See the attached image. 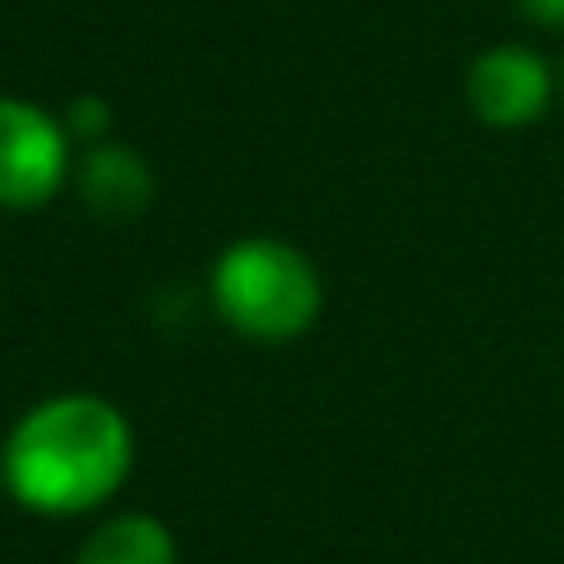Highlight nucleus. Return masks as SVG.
<instances>
[{
	"label": "nucleus",
	"mask_w": 564,
	"mask_h": 564,
	"mask_svg": "<svg viewBox=\"0 0 564 564\" xmlns=\"http://www.w3.org/2000/svg\"><path fill=\"white\" fill-rule=\"evenodd\" d=\"M135 465V435L106 394L70 390L31 405L0 449V485L35 514L100 510Z\"/></svg>",
	"instance_id": "1"
},
{
	"label": "nucleus",
	"mask_w": 564,
	"mask_h": 564,
	"mask_svg": "<svg viewBox=\"0 0 564 564\" xmlns=\"http://www.w3.org/2000/svg\"><path fill=\"white\" fill-rule=\"evenodd\" d=\"M210 305L235 335L260 345L300 340L319 319L325 285L305 250L275 235H246L225 246L210 270Z\"/></svg>",
	"instance_id": "2"
},
{
	"label": "nucleus",
	"mask_w": 564,
	"mask_h": 564,
	"mask_svg": "<svg viewBox=\"0 0 564 564\" xmlns=\"http://www.w3.org/2000/svg\"><path fill=\"white\" fill-rule=\"evenodd\" d=\"M70 175V126L31 100L0 96V210H41Z\"/></svg>",
	"instance_id": "3"
},
{
	"label": "nucleus",
	"mask_w": 564,
	"mask_h": 564,
	"mask_svg": "<svg viewBox=\"0 0 564 564\" xmlns=\"http://www.w3.org/2000/svg\"><path fill=\"white\" fill-rule=\"evenodd\" d=\"M465 96H469V110L490 130H524L550 110L554 70L544 55L524 51V45H490L469 65Z\"/></svg>",
	"instance_id": "4"
},
{
	"label": "nucleus",
	"mask_w": 564,
	"mask_h": 564,
	"mask_svg": "<svg viewBox=\"0 0 564 564\" xmlns=\"http://www.w3.org/2000/svg\"><path fill=\"white\" fill-rule=\"evenodd\" d=\"M80 195L100 220H135L155 195V175H150L140 150L110 140V145H96L80 160Z\"/></svg>",
	"instance_id": "5"
},
{
	"label": "nucleus",
	"mask_w": 564,
	"mask_h": 564,
	"mask_svg": "<svg viewBox=\"0 0 564 564\" xmlns=\"http://www.w3.org/2000/svg\"><path fill=\"white\" fill-rule=\"evenodd\" d=\"M75 564H181L175 534L155 520V514H116V520L96 524L90 540L80 544Z\"/></svg>",
	"instance_id": "6"
},
{
	"label": "nucleus",
	"mask_w": 564,
	"mask_h": 564,
	"mask_svg": "<svg viewBox=\"0 0 564 564\" xmlns=\"http://www.w3.org/2000/svg\"><path fill=\"white\" fill-rule=\"evenodd\" d=\"M110 100H100V96H80L70 106V116H65V126H70V135H86V140H96V135H106L110 130Z\"/></svg>",
	"instance_id": "7"
},
{
	"label": "nucleus",
	"mask_w": 564,
	"mask_h": 564,
	"mask_svg": "<svg viewBox=\"0 0 564 564\" xmlns=\"http://www.w3.org/2000/svg\"><path fill=\"white\" fill-rule=\"evenodd\" d=\"M514 6L544 31H564V0H514Z\"/></svg>",
	"instance_id": "8"
},
{
	"label": "nucleus",
	"mask_w": 564,
	"mask_h": 564,
	"mask_svg": "<svg viewBox=\"0 0 564 564\" xmlns=\"http://www.w3.org/2000/svg\"><path fill=\"white\" fill-rule=\"evenodd\" d=\"M560 96H564V70H560Z\"/></svg>",
	"instance_id": "9"
}]
</instances>
